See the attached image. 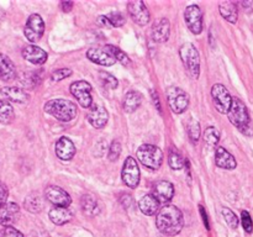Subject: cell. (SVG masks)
<instances>
[{"instance_id":"52a82bcc","label":"cell","mask_w":253,"mask_h":237,"mask_svg":"<svg viewBox=\"0 0 253 237\" xmlns=\"http://www.w3.org/2000/svg\"><path fill=\"white\" fill-rule=\"evenodd\" d=\"M211 98L214 105L220 114H227L232 104V96L226 86L222 84H215L211 88Z\"/></svg>"},{"instance_id":"c3c4849f","label":"cell","mask_w":253,"mask_h":237,"mask_svg":"<svg viewBox=\"0 0 253 237\" xmlns=\"http://www.w3.org/2000/svg\"><path fill=\"white\" fill-rule=\"evenodd\" d=\"M200 214H202V216H203V221H204V225L205 226H207V229L209 230L210 227H209V221H208V215L205 214V211H204V207L202 206V205H200Z\"/></svg>"},{"instance_id":"f907efd6","label":"cell","mask_w":253,"mask_h":237,"mask_svg":"<svg viewBox=\"0 0 253 237\" xmlns=\"http://www.w3.org/2000/svg\"><path fill=\"white\" fill-rule=\"evenodd\" d=\"M4 11H2L1 9H0V24H1V21H2V19H4Z\"/></svg>"},{"instance_id":"4316f807","label":"cell","mask_w":253,"mask_h":237,"mask_svg":"<svg viewBox=\"0 0 253 237\" xmlns=\"http://www.w3.org/2000/svg\"><path fill=\"white\" fill-rule=\"evenodd\" d=\"M48 217L54 225H61L67 224L72 220V212L68 207H62V206H54L49 210Z\"/></svg>"},{"instance_id":"7402d4cb","label":"cell","mask_w":253,"mask_h":237,"mask_svg":"<svg viewBox=\"0 0 253 237\" xmlns=\"http://www.w3.org/2000/svg\"><path fill=\"white\" fill-rule=\"evenodd\" d=\"M16 78V68L11 59L0 53V80L11 81Z\"/></svg>"},{"instance_id":"d590c367","label":"cell","mask_w":253,"mask_h":237,"mask_svg":"<svg viewBox=\"0 0 253 237\" xmlns=\"http://www.w3.org/2000/svg\"><path fill=\"white\" fill-rule=\"evenodd\" d=\"M188 135H189L192 143H198L200 138V123L197 120H190L188 123Z\"/></svg>"},{"instance_id":"ffe728a7","label":"cell","mask_w":253,"mask_h":237,"mask_svg":"<svg viewBox=\"0 0 253 237\" xmlns=\"http://www.w3.org/2000/svg\"><path fill=\"white\" fill-rule=\"evenodd\" d=\"M20 214V207L16 202H7L0 209V225L4 227L11 226L17 220Z\"/></svg>"},{"instance_id":"60d3db41","label":"cell","mask_w":253,"mask_h":237,"mask_svg":"<svg viewBox=\"0 0 253 237\" xmlns=\"http://www.w3.org/2000/svg\"><path fill=\"white\" fill-rule=\"evenodd\" d=\"M241 222H242V226H244L245 231L247 234H251L253 231V221H252V217L250 215L249 211L246 210H242L241 212Z\"/></svg>"},{"instance_id":"3957f363","label":"cell","mask_w":253,"mask_h":237,"mask_svg":"<svg viewBox=\"0 0 253 237\" xmlns=\"http://www.w3.org/2000/svg\"><path fill=\"white\" fill-rule=\"evenodd\" d=\"M227 118H229L230 122L236 126L242 133L251 135L249 132L251 130V120H250L249 110H247V106L245 105L244 101L240 100L239 98L232 99L231 108L227 113Z\"/></svg>"},{"instance_id":"d6986e66","label":"cell","mask_w":253,"mask_h":237,"mask_svg":"<svg viewBox=\"0 0 253 237\" xmlns=\"http://www.w3.org/2000/svg\"><path fill=\"white\" fill-rule=\"evenodd\" d=\"M22 57L30 63L40 66V64L46 63L48 56H47V52L43 51L41 47L29 44V46L24 47V49H22Z\"/></svg>"},{"instance_id":"bcb514c9","label":"cell","mask_w":253,"mask_h":237,"mask_svg":"<svg viewBox=\"0 0 253 237\" xmlns=\"http://www.w3.org/2000/svg\"><path fill=\"white\" fill-rule=\"evenodd\" d=\"M96 21H98V24L103 25V26L111 27V24H110V21H109V19H108V16H106V15H100V16L96 19Z\"/></svg>"},{"instance_id":"5bb4252c","label":"cell","mask_w":253,"mask_h":237,"mask_svg":"<svg viewBox=\"0 0 253 237\" xmlns=\"http://www.w3.org/2000/svg\"><path fill=\"white\" fill-rule=\"evenodd\" d=\"M153 195L163 204H167L174 197V185L168 180H158L153 184Z\"/></svg>"},{"instance_id":"816d5d0a","label":"cell","mask_w":253,"mask_h":237,"mask_svg":"<svg viewBox=\"0 0 253 237\" xmlns=\"http://www.w3.org/2000/svg\"><path fill=\"white\" fill-rule=\"evenodd\" d=\"M0 237H1V231H0Z\"/></svg>"},{"instance_id":"7a4b0ae2","label":"cell","mask_w":253,"mask_h":237,"mask_svg":"<svg viewBox=\"0 0 253 237\" xmlns=\"http://www.w3.org/2000/svg\"><path fill=\"white\" fill-rule=\"evenodd\" d=\"M44 111L62 122H69L76 118L78 108L76 104L67 99H52L44 104Z\"/></svg>"},{"instance_id":"e0dca14e","label":"cell","mask_w":253,"mask_h":237,"mask_svg":"<svg viewBox=\"0 0 253 237\" xmlns=\"http://www.w3.org/2000/svg\"><path fill=\"white\" fill-rule=\"evenodd\" d=\"M86 58L93 63L100 64L104 67H110L115 64L116 59L105 48H90L86 51Z\"/></svg>"},{"instance_id":"f35d334b","label":"cell","mask_w":253,"mask_h":237,"mask_svg":"<svg viewBox=\"0 0 253 237\" xmlns=\"http://www.w3.org/2000/svg\"><path fill=\"white\" fill-rule=\"evenodd\" d=\"M120 155H121V143L119 142V141L114 140L113 142H111L110 147H109V152H108L109 160L115 162V160L119 159Z\"/></svg>"},{"instance_id":"f546056e","label":"cell","mask_w":253,"mask_h":237,"mask_svg":"<svg viewBox=\"0 0 253 237\" xmlns=\"http://www.w3.org/2000/svg\"><path fill=\"white\" fill-rule=\"evenodd\" d=\"M168 164H169V167L172 168L173 170H180L183 169V167H184L185 160L177 148H170L169 150V155H168Z\"/></svg>"},{"instance_id":"4dcf8cb0","label":"cell","mask_w":253,"mask_h":237,"mask_svg":"<svg viewBox=\"0 0 253 237\" xmlns=\"http://www.w3.org/2000/svg\"><path fill=\"white\" fill-rule=\"evenodd\" d=\"M105 49H106V51L110 52L111 56H113L114 58L116 59V61L120 62L123 66L127 67V66H130V64H131V59L128 58L127 54H126L125 52L123 51V49L119 48V47L113 46V44H108V46L105 47Z\"/></svg>"},{"instance_id":"6da1fadb","label":"cell","mask_w":253,"mask_h":237,"mask_svg":"<svg viewBox=\"0 0 253 237\" xmlns=\"http://www.w3.org/2000/svg\"><path fill=\"white\" fill-rule=\"evenodd\" d=\"M156 225L160 232L166 236H175L184 226L182 211L174 205H165L158 211Z\"/></svg>"},{"instance_id":"d4e9b609","label":"cell","mask_w":253,"mask_h":237,"mask_svg":"<svg viewBox=\"0 0 253 237\" xmlns=\"http://www.w3.org/2000/svg\"><path fill=\"white\" fill-rule=\"evenodd\" d=\"M0 94L7 100L17 104H24L29 100V94L24 89L16 88V86H4L0 89Z\"/></svg>"},{"instance_id":"9c48e42d","label":"cell","mask_w":253,"mask_h":237,"mask_svg":"<svg viewBox=\"0 0 253 237\" xmlns=\"http://www.w3.org/2000/svg\"><path fill=\"white\" fill-rule=\"evenodd\" d=\"M44 32V22L42 17L39 14L30 15L27 19L26 24H25L24 34L25 37L29 40L30 42L35 43V42L40 41L41 37L43 36Z\"/></svg>"},{"instance_id":"d6a6232c","label":"cell","mask_w":253,"mask_h":237,"mask_svg":"<svg viewBox=\"0 0 253 237\" xmlns=\"http://www.w3.org/2000/svg\"><path fill=\"white\" fill-rule=\"evenodd\" d=\"M204 141L207 143L208 147L210 148H214L216 147V145L219 143L220 141V132L216 127L214 126H210L205 130L204 132Z\"/></svg>"},{"instance_id":"8fae6325","label":"cell","mask_w":253,"mask_h":237,"mask_svg":"<svg viewBox=\"0 0 253 237\" xmlns=\"http://www.w3.org/2000/svg\"><path fill=\"white\" fill-rule=\"evenodd\" d=\"M184 20L188 29L194 35L202 34L203 31V11L198 5L193 4L187 6L184 11Z\"/></svg>"},{"instance_id":"7bdbcfd3","label":"cell","mask_w":253,"mask_h":237,"mask_svg":"<svg viewBox=\"0 0 253 237\" xmlns=\"http://www.w3.org/2000/svg\"><path fill=\"white\" fill-rule=\"evenodd\" d=\"M7 197H9V190L4 183L0 182V209L7 204Z\"/></svg>"},{"instance_id":"9a60e30c","label":"cell","mask_w":253,"mask_h":237,"mask_svg":"<svg viewBox=\"0 0 253 237\" xmlns=\"http://www.w3.org/2000/svg\"><path fill=\"white\" fill-rule=\"evenodd\" d=\"M86 118L90 125L95 128H103L109 121V114L106 109L101 105H94L89 109Z\"/></svg>"},{"instance_id":"ab89813d","label":"cell","mask_w":253,"mask_h":237,"mask_svg":"<svg viewBox=\"0 0 253 237\" xmlns=\"http://www.w3.org/2000/svg\"><path fill=\"white\" fill-rule=\"evenodd\" d=\"M72 73H73V72H72L69 68L56 69V71L51 74V79L53 81H61V80H63V79L71 77Z\"/></svg>"},{"instance_id":"7dc6e473","label":"cell","mask_w":253,"mask_h":237,"mask_svg":"<svg viewBox=\"0 0 253 237\" xmlns=\"http://www.w3.org/2000/svg\"><path fill=\"white\" fill-rule=\"evenodd\" d=\"M73 7V2L72 1H62L61 2V9L63 10L64 12H69Z\"/></svg>"},{"instance_id":"484cf974","label":"cell","mask_w":253,"mask_h":237,"mask_svg":"<svg viewBox=\"0 0 253 237\" xmlns=\"http://www.w3.org/2000/svg\"><path fill=\"white\" fill-rule=\"evenodd\" d=\"M220 15L224 17L226 21L230 24H236L237 19H239V9H237V4L234 1H222L219 5Z\"/></svg>"},{"instance_id":"74e56055","label":"cell","mask_w":253,"mask_h":237,"mask_svg":"<svg viewBox=\"0 0 253 237\" xmlns=\"http://www.w3.org/2000/svg\"><path fill=\"white\" fill-rule=\"evenodd\" d=\"M106 16H108L109 21H110L111 26L113 27H121V26H124L126 22L125 16H124L120 11H111V12H109Z\"/></svg>"},{"instance_id":"1f68e13d","label":"cell","mask_w":253,"mask_h":237,"mask_svg":"<svg viewBox=\"0 0 253 237\" xmlns=\"http://www.w3.org/2000/svg\"><path fill=\"white\" fill-rule=\"evenodd\" d=\"M24 205H25V209H26L27 211L36 214V212L41 211L42 200L37 194H30L29 197L25 199Z\"/></svg>"},{"instance_id":"ee69618b","label":"cell","mask_w":253,"mask_h":237,"mask_svg":"<svg viewBox=\"0 0 253 237\" xmlns=\"http://www.w3.org/2000/svg\"><path fill=\"white\" fill-rule=\"evenodd\" d=\"M120 202L121 205H123L124 207H130L131 202H132V199H131V195L128 194H121V198H120Z\"/></svg>"},{"instance_id":"277c9868","label":"cell","mask_w":253,"mask_h":237,"mask_svg":"<svg viewBox=\"0 0 253 237\" xmlns=\"http://www.w3.org/2000/svg\"><path fill=\"white\" fill-rule=\"evenodd\" d=\"M179 56L185 71L190 78L198 79L200 76V56L197 47L190 42L182 44L179 49Z\"/></svg>"},{"instance_id":"603a6c76","label":"cell","mask_w":253,"mask_h":237,"mask_svg":"<svg viewBox=\"0 0 253 237\" xmlns=\"http://www.w3.org/2000/svg\"><path fill=\"white\" fill-rule=\"evenodd\" d=\"M81 206L84 215L89 217L96 216L100 212V205L93 194H84L81 199Z\"/></svg>"},{"instance_id":"f1b7e54d","label":"cell","mask_w":253,"mask_h":237,"mask_svg":"<svg viewBox=\"0 0 253 237\" xmlns=\"http://www.w3.org/2000/svg\"><path fill=\"white\" fill-rule=\"evenodd\" d=\"M15 118L14 108L6 100H0V123H10Z\"/></svg>"},{"instance_id":"44dd1931","label":"cell","mask_w":253,"mask_h":237,"mask_svg":"<svg viewBox=\"0 0 253 237\" xmlns=\"http://www.w3.org/2000/svg\"><path fill=\"white\" fill-rule=\"evenodd\" d=\"M215 163L219 168L222 169L232 170L237 167V162L235 159L234 156L225 150L224 147H217L216 152H215Z\"/></svg>"},{"instance_id":"e575fe53","label":"cell","mask_w":253,"mask_h":237,"mask_svg":"<svg viewBox=\"0 0 253 237\" xmlns=\"http://www.w3.org/2000/svg\"><path fill=\"white\" fill-rule=\"evenodd\" d=\"M99 79L103 83V85L108 89H116L118 88V79L113 76V74L108 73L105 71H100L98 73Z\"/></svg>"},{"instance_id":"2e32d148","label":"cell","mask_w":253,"mask_h":237,"mask_svg":"<svg viewBox=\"0 0 253 237\" xmlns=\"http://www.w3.org/2000/svg\"><path fill=\"white\" fill-rule=\"evenodd\" d=\"M76 146L71 138L62 136L56 142V155L62 160H71L76 155Z\"/></svg>"},{"instance_id":"7c38bea8","label":"cell","mask_w":253,"mask_h":237,"mask_svg":"<svg viewBox=\"0 0 253 237\" xmlns=\"http://www.w3.org/2000/svg\"><path fill=\"white\" fill-rule=\"evenodd\" d=\"M127 11L132 21L135 24L140 25V26H146L150 22V11H148L145 2L141 1V0H135V1L128 2Z\"/></svg>"},{"instance_id":"30bf717a","label":"cell","mask_w":253,"mask_h":237,"mask_svg":"<svg viewBox=\"0 0 253 237\" xmlns=\"http://www.w3.org/2000/svg\"><path fill=\"white\" fill-rule=\"evenodd\" d=\"M123 182L131 189L137 188L140 184V168H138L137 160L133 157H127L124 162L123 172H121Z\"/></svg>"},{"instance_id":"681fc988","label":"cell","mask_w":253,"mask_h":237,"mask_svg":"<svg viewBox=\"0 0 253 237\" xmlns=\"http://www.w3.org/2000/svg\"><path fill=\"white\" fill-rule=\"evenodd\" d=\"M241 5L244 7H249V6H252L253 5V1H242Z\"/></svg>"},{"instance_id":"8d00e7d4","label":"cell","mask_w":253,"mask_h":237,"mask_svg":"<svg viewBox=\"0 0 253 237\" xmlns=\"http://www.w3.org/2000/svg\"><path fill=\"white\" fill-rule=\"evenodd\" d=\"M221 212L225 221H226V224L229 225L231 229H237V227H239V222H240L239 217H237V215L235 214L231 209H229V207H224Z\"/></svg>"},{"instance_id":"836d02e7","label":"cell","mask_w":253,"mask_h":237,"mask_svg":"<svg viewBox=\"0 0 253 237\" xmlns=\"http://www.w3.org/2000/svg\"><path fill=\"white\" fill-rule=\"evenodd\" d=\"M40 81H41V74H40L39 72H27V73H25L24 76H22L21 79V83L24 84L26 88L30 89L36 88L40 84Z\"/></svg>"},{"instance_id":"ba28073f","label":"cell","mask_w":253,"mask_h":237,"mask_svg":"<svg viewBox=\"0 0 253 237\" xmlns=\"http://www.w3.org/2000/svg\"><path fill=\"white\" fill-rule=\"evenodd\" d=\"M72 95L78 100L81 106L85 109L91 108L93 98H91V85L85 80H77L73 81L69 86Z\"/></svg>"},{"instance_id":"ac0fdd59","label":"cell","mask_w":253,"mask_h":237,"mask_svg":"<svg viewBox=\"0 0 253 237\" xmlns=\"http://www.w3.org/2000/svg\"><path fill=\"white\" fill-rule=\"evenodd\" d=\"M170 35V22L169 20L162 17L153 24L152 39L157 43H163L169 40Z\"/></svg>"},{"instance_id":"b9f144b4","label":"cell","mask_w":253,"mask_h":237,"mask_svg":"<svg viewBox=\"0 0 253 237\" xmlns=\"http://www.w3.org/2000/svg\"><path fill=\"white\" fill-rule=\"evenodd\" d=\"M1 237H25L21 232L17 229L12 226L4 227V230L1 231Z\"/></svg>"},{"instance_id":"83f0119b","label":"cell","mask_w":253,"mask_h":237,"mask_svg":"<svg viewBox=\"0 0 253 237\" xmlns=\"http://www.w3.org/2000/svg\"><path fill=\"white\" fill-rule=\"evenodd\" d=\"M141 104H142V95H141V93L136 90H131L126 93L125 98H124L123 106L126 113H133V111H136L140 108Z\"/></svg>"},{"instance_id":"5b68a950","label":"cell","mask_w":253,"mask_h":237,"mask_svg":"<svg viewBox=\"0 0 253 237\" xmlns=\"http://www.w3.org/2000/svg\"><path fill=\"white\" fill-rule=\"evenodd\" d=\"M137 159L142 163L145 167L152 170H158L163 163V152L160 147L155 145H142L136 151Z\"/></svg>"},{"instance_id":"cb8c5ba5","label":"cell","mask_w":253,"mask_h":237,"mask_svg":"<svg viewBox=\"0 0 253 237\" xmlns=\"http://www.w3.org/2000/svg\"><path fill=\"white\" fill-rule=\"evenodd\" d=\"M138 207H140L142 214L152 216V215L157 214V211H160V201L153 194L143 195L138 201Z\"/></svg>"},{"instance_id":"f6af8a7d","label":"cell","mask_w":253,"mask_h":237,"mask_svg":"<svg viewBox=\"0 0 253 237\" xmlns=\"http://www.w3.org/2000/svg\"><path fill=\"white\" fill-rule=\"evenodd\" d=\"M151 96H152V100H153V104H155L156 109H157L160 113H162V110H161V103H160V98H158V94L156 93L153 89H151Z\"/></svg>"},{"instance_id":"8992f818","label":"cell","mask_w":253,"mask_h":237,"mask_svg":"<svg viewBox=\"0 0 253 237\" xmlns=\"http://www.w3.org/2000/svg\"><path fill=\"white\" fill-rule=\"evenodd\" d=\"M168 105L173 113L183 114L189 106V95L178 86H169L166 91Z\"/></svg>"},{"instance_id":"4fadbf2b","label":"cell","mask_w":253,"mask_h":237,"mask_svg":"<svg viewBox=\"0 0 253 237\" xmlns=\"http://www.w3.org/2000/svg\"><path fill=\"white\" fill-rule=\"evenodd\" d=\"M44 198L54 206L68 207L72 202L71 195L57 185H48L44 189Z\"/></svg>"}]
</instances>
